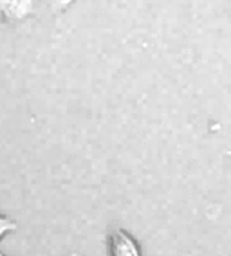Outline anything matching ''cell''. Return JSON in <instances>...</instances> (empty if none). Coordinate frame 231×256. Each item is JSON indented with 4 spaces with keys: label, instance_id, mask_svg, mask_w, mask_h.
<instances>
[{
    "label": "cell",
    "instance_id": "cell-1",
    "mask_svg": "<svg viewBox=\"0 0 231 256\" xmlns=\"http://www.w3.org/2000/svg\"><path fill=\"white\" fill-rule=\"evenodd\" d=\"M106 252L108 256H143L139 242L123 228H116L108 233Z\"/></svg>",
    "mask_w": 231,
    "mask_h": 256
},
{
    "label": "cell",
    "instance_id": "cell-3",
    "mask_svg": "<svg viewBox=\"0 0 231 256\" xmlns=\"http://www.w3.org/2000/svg\"><path fill=\"white\" fill-rule=\"evenodd\" d=\"M18 229V224H16V220L11 218V216H6V215H0V242L4 240L8 234L14 233Z\"/></svg>",
    "mask_w": 231,
    "mask_h": 256
},
{
    "label": "cell",
    "instance_id": "cell-4",
    "mask_svg": "<svg viewBox=\"0 0 231 256\" xmlns=\"http://www.w3.org/2000/svg\"><path fill=\"white\" fill-rule=\"evenodd\" d=\"M46 2V6L49 8V11H52V13H62V11H65L69 6H72L76 0H44Z\"/></svg>",
    "mask_w": 231,
    "mask_h": 256
},
{
    "label": "cell",
    "instance_id": "cell-2",
    "mask_svg": "<svg viewBox=\"0 0 231 256\" xmlns=\"http://www.w3.org/2000/svg\"><path fill=\"white\" fill-rule=\"evenodd\" d=\"M34 0H0V16L8 22H20L31 16Z\"/></svg>",
    "mask_w": 231,
    "mask_h": 256
},
{
    "label": "cell",
    "instance_id": "cell-7",
    "mask_svg": "<svg viewBox=\"0 0 231 256\" xmlns=\"http://www.w3.org/2000/svg\"><path fill=\"white\" fill-rule=\"evenodd\" d=\"M0 20H2V16H0Z\"/></svg>",
    "mask_w": 231,
    "mask_h": 256
},
{
    "label": "cell",
    "instance_id": "cell-5",
    "mask_svg": "<svg viewBox=\"0 0 231 256\" xmlns=\"http://www.w3.org/2000/svg\"><path fill=\"white\" fill-rule=\"evenodd\" d=\"M0 256H8V254H6V252H2V251H0Z\"/></svg>",
    "mask_w": 231,
    "mask_h": 256
},
{
    "label": "cell",
    "instance_id": "cell-6",
    "mask_svg": "<svg viewBox=\"0 0 231 256\" xmlns=\"http://www.w3.org/2000/svg\"><path fill=\"white\" fill-rule=\"evenodd\" d=\"M228 156H230V157H231V152H230V154H228Z\"/></svg>",
    "mask_w": 231,
    "mask_h": 256
},
{
    "label": "cell",
    "instance_id": "cell-8",
    "mask_svg": "<svg viewBox=\"0 0 231 256\" xmlns=\"http://www.w3.org/2000/svg\"><path fill=\"white\" fill-rule=\"evenodd\" d=\"M72 256H76V254H72Z\"/></svg>",
    "mask_w": 231,
    "mask_h": 256
}]
</instances>
